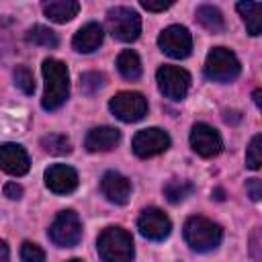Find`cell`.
I'll return each mask as SVG.
<instances>
[{"label": "cell", "mask_w": 262, "mask_h": 262, "mask_svg": "<svg viewBox=\"0 0 262 262\" xmlns=\"http://www.w3.org/2000/svg\"><path fill=\"white\" fill-rule=\"evenodd\" d=\"M43 80H45V90L41 98V106L45 111H57L70 96V72L68 66L55 57H45L43 66Z\"/></svg>", "instance_id": "1"}, {"label": "cell", "mask_w": 262, "mask_h": 262, "mask_svg": "<svg viewBox=\"0 0 262 262\" xmlns=\"http://www.w3.org/2000/svg\"><path fill=\"white\" fill-rule=\"evenodd\" d=\"M96 252L102 262H133V237L127 229L119 225H108L100 231L96 239Z\"/></svg>", "instance_id": "2"}, {"label": "cell", "mask_w": 262, "mask_h": 262, "mask_svg": "<svg viewBox=\"0 0 262 262\" xmlns=\"http://www.w3.org/2000/svg\"><path fill=\"white\" fill-rule=\"evenodd\" d=\"M182 235H184V242L190 246V250L203 254V252H213L221 244L223 229L221 225H217L215 221L203 215H192L184 221Z\"/></svg>", "instance_id": "3"}, {"label": "cell", "mask_w": 262, "mask_h": 262, "mask_svg": "<svg viewBox=\"0 0 262 262\" xmlns=\"http://www.w3.org/2000/svg\"><path fill=\"white\" fill-rule=\"evenodd\" d=\"M242 72L239 59L227 47H213L205 59V76L217 84L233 82Z\"/></svg>", "instance_id": "4"}, {"label": "cell", "mask_w": 262, "mask_h": 262, "mask_svg": "<svg viewBox=\"0 0 262 262\" xmlns=\"http://www.w3.org/2000/svg\"><path fill=\"white\" fill-rule=\"evenodd\" d=\"M108 33L121 43H133L141 33V18L129 6H115L106 12Z\"/></svg>", "instance_id": "5"}, {"label": "cell", "mask_w": 262, "mask_h": 262, "mask_svg": "<svg viewBox=\"0 0 262 262\" xmlns=\"http://www.w3.org/2000/svg\"><path fill=\"white\" fill-rule=\"evenodd\" d=\"M49 239L57 246V248H74L80 244L82 239V221L78 217V213H74L72 209L59 211L53 219V223L47 229Z\"/></svg>", "instance_id": "6"}, {"label": "cell", "mask_w": 262, "mask_h": 262, "mask_svg": "<svg viewBox=\"0 0 262 262\" xmlns=\"http://www.w3.org/2000/svg\"><path fill=\"white\" fill-rule=\"evenodd\" d=\"M111 113L123 123H137L147 115V98L141 92L123 90L108 100Z\"/></svg>", "instance_id": "7"}, {"label": "cell", "mask_w": 262, "mask_h": 262, "mask_svg": "<svg viewBox=\"0 0 262 262\" xmlns=\"http://www.w3.org/2000/svg\"><path fill=\"white\" fill-rule=\"evenodd\" d=\"M158 47L172 59H184L192 51V35L182 25H170L160 33Z\"/></svg>", "instance_id": "8"}, {"label": "cell", "mask_w": 262, "mask_h": 262, "mask_svg": "<svg viewBox=\"0 0 262 262\" xmlns=\"http://www.w3.org/2000/svg\"><path fill=\"white\" fill-rule=\"evenodd\" d=\"M160 92L170 100H182L190 88V74L178 66H162L156 72Z\"/></svg>", "instance_id": "9"}, {"label": "cell", "mask_w": 262, "mask_h": 262, "mask_svg": "<svg viewBox=\"0 0 262 262\" xmlns=\"http://www.w3.org/2000/svg\"><path fill=\"white\" fill-rule=\"evenodd\" d=\"M170 147V135L160 127H147L135 133L131 149L137 158H154Z\"/></svg>", "instance_id": "10"}, {"label": "cell", "mask_w": 262, "mask_h": 262, "mask_svg": "<svg viewBox=\"0 0 262 262\" xmlns=\"http://www.w3.org/2000/svg\"><path fill=\"white\" fill-rule=\"evenodd\" d=\"M137 229L145 239L151 242H162L170 235L172 231V223L168 219V215L158 209V207H147L141 211V215L137 217Z\"/></svg>", "instance_id": "11"}, {"label": "cell", "mask_w": 262, "mask_h": 262, "mask_svg": "<svg viewBox=\"0 0 262 262\" xmlns=\"http://www.w3.org/2000/svg\"><path fill=\"white\" fill-rule=\"evenodd\" d=\"M190 147L201 158H213L223 149L221 135L207 123H194L190 129Z\"/></svg>", "instance_id": "12"}, {"label": "cell", "mask_w": 262, "mask_h": 262, "mask_svg": "<svg viewBox=\"0 0 262 262\" xmlns=\"http://www.w3.org/2000/svg\"><path fill=\"white\" fill-rule=\"evenodd\" d=\"M45 186L55 194H70L78 188V172L66 164H53L43 174Z\"/></svg>", "instance_id": "13"}, {"label": "cell", "mask_w": 262, "mask_h": 262, "mask_svg": "<svg viewBox=\"0 0 262 262\" xmlns=\"http://www.w3.org/2000/svg\"><path fill=\"white\" fill-rule=\"evenodd\" d=\"M100 192L108 203L127 205L131 199V180L125 178L121 172L108 170L100 178Z\"/></svg>", "instance_id": "14"}, {"label": "cell", "mask_w": 262, "mask_h": 262, "mask_svg": "<svg viewBox=\"0 0 262 262\" xmlns=\"http://www.w3.org/2000/svg\"><path fill=\"white\" fill-rule=\"evenodd\" d=\"M31 168L29 154L18 143H2L0 145V170L10 176H23Z\"/></svg>", "instance_id": "15"}, {"label": "cell", "mask_w": 262, "mask_h": 262, "mask_svg": "<svg viewBox=\"0 0 262 262\" xmlns=\"http://www.w3.org/2000/svg\"><path fill=\"white\" fill-rule=\"evenodd\" d=\"M121 141V133L115 127L102 125V127H94L88 131L86 139H84V147L92 154L96 151H111L113 147H117V143Z\"/></svg>", "instance_id": "16"}, {"label": "cell", "mask_w": 262, "mask_h": 262, "mask_svg": "<svg viewBox=\"0 0 262 262\" xmlns=\"http://www.w3.org/2000/svg\"><path fill=\"white\" fill-rule=\"evenodd\" d=\"M104 39V31H102V25L98 23H86L84 27H80L72 39V47L78 51V53H92L100 47Z\"/></svg>", "instance_id": "17"}, {"label": "cell", "mask_w": 262, "mask_h": 262, "mask_svg": "<svg viewBox=\"0 0 262 262\" xmlns=\"http://www.w3.org/2000/svg\"><path fill=\"white\" fill-rule=\"evenodd\" d=\"M80 10V4L76 0H49V2H43V12L49 20L53 23H70Z\"/></svg>", "instance_id": "18"}, {"label": "cell", "mask_w": 262, "mask_h": 262, "mask_svg": "<svg viewBox=\"0 0 262 262\" xmlns=\"http://www.w3.org/2000/svg\"><path fill=\"white\" fill-rule=\"evenodd\" d=\"M237 12L242 14V20L252 37H258L262 31V4L260 2H237Z\"/></svg>", "instance_id": "19"}, {"label": "cell", "mask_w": 262, "mask_h": 262, "mask_svg": "<svg viewBox=\"0 0 262 262\" xmlns=\"http://www.w3.org/2000/svg\"><path fill=\"white\" fill-rule=\"evenodd\" d=\"M196 20L211 33H221L225 29V20H223V14L217 6H211V4H201L196 8Z\"/></svg>", "instance_id": "20"}, {"label": "cell", "mask_w": 262, "mask_h": 262, "mask_svg": "<svg viewBox=\"0 0 262 262\" xmlns=\"http://www.w3.org/2000/svg\"><path fill=\"white\" fill-rule=\"evenodd\" d=\"M117 70L125 80H137L141 76V59L135 51L125 49L117 57Z\"/></svg>", "instance_id": "21"}, {"label": "cell", "mask_w": 262, "mask_h": 262, "mask_svg": "<svg viewBox=\"0 0 262 262\" xmlns=\"http://www.w3.org/2000/svg\"><path fill=\"white\" fill-rule=\"evenodd\" d=\"M27 41L33 43V45L49 47V49H55L57 43H59L57 35H55L49 27H45V25H35V27H31L29 33H27Z\"/></svg>", "instance_id": "22"}, {"label": "cell", "mask_w": 262, "mask_h": 262, "mask_svg": "<svg viewBox=\"0 0 262 262\" xmlns=\"http://www.w3.org/2000/svg\"><path fill=\"white\" fill-rule=\"evenodd\" d=\"M192 190H194V184L188 180H170L164 186V196L168 199V203L176 205V203H182L186 196H190Z\"/></svg>", "instance_id": "23"}, {"label": "cell", "mask_w": 262, "mask_h": 262, "mask_svg": "<svg viewBox=\"0 0 262 262\" xmlns=\"http://www.w3.org/2000/svg\"><path fill=\"white\" fill-rule=\"evenodd\" d=\"M41 147H43L47 154H53V156H66V154L72 151V141H70L66 135L51 133V135L41 137Z\"/></svg>", "instance_id": "24"}, {"label": "cell", "mask_w": 262, "mask_h": 262, "mask_svg": "<svg viewBox=\"0 0 262 262\" xmlns=\"http://www.w3.org/2000/svg\"><path fill=\"white\" fill-rule=\"evenodd\" d=\"M12 78H14V84L20 92H25V94L35 92V78H33V72L27 66H16L14 72H12Z\"/></svg>", "instance_id": "25"}, {"label": "cell", "mask_w": 262, "mask_h": 262, "mask_svg": "<svg viewBox=\"0 0 262 262\" xmlns=\"http://www.w3.org/2000/svg\"><path fill=\"white\" fill-rule=\"evenodd\" d=\"M262 164V135H254L246 149V166L250 170H258Z\"/></svg>", "instance_id": "26"}, {"label": "cell", "mask_w": 262, "mask_h": 262, "mask_svg": "<svg viewBox=\"0 0 262 262\" xmlns=\"http://www.w3.org/2000/svg\"><path fill=\"white\" fill-rule=\"evenodd\" d=\"M80 86H82L84 94H94L104 86V76L98 72H86L80 78Z\"/></svg>", "instance_id": "27"}, {"label": "cell", "mask_w": 262, "mask_h": 262, "mask_svg": "<svg viewBox=\"0 0 262 262\" xmlns=\"http://www.w3.org/2000/svg\"><path fill=\"white\" fill-rule=\"evenodd\" d=\"M20 260L23 262H45V252L41 250V246H37L33 242H23Z\"/></svg>", "instance_id": "28"}, {"label": "cell", "mask_w": 262, "mask_h": 262, "mask_svg": "<svg viewBox=\"0 0 262 262\" xmlns=\"http://www.w3.org/2000/svg\"><path fill=\"white\" fill-rule=\"evenodd\" d=\"M172 4H174L172 0H141V6L145 10H149V12H164Z\"/></svg>", "instance_id": "29"}, {"label": "cell", "mask_w": 262, "mask_h": 262, "mask_svg": "<svg viewBox=\"0 0 262 262\" xmlns=\"http://www.w3.org/2000/svg\"><path fill=\"white\" fill-rule=\"evenodd\" d=\"M246 190H248L252 201H260V196H262V182L258 178H250L246 182Z\"/></svg>", "instance_id": "30"}, {"label": "cell", "mask_w": 262, "mask_h": 262, "mask_svg": "<svg viewBox=\"0 0 262 262\" xmlns=\"http://www.w3.org/2000/svg\"><path fill=\"white\" fill-rule=\"evenodd\" d=\"M4 196L10 201H18L23 196V186L16 182H6L4 184Z\"/></svg>", "instance_id": "31"}, {"label": "cell", "mask_w": 262, "mask_h": 262, "mask_svg": "<svg viewBox=\"0 0 262 262\" xmlns=\"http://www.w3.org/2000/svg\"><path fill=\"white\" fill-rule=\"evenodd\" d=\"M10 258V250H8V244L4 239H0V262H8Z\"/></svg>", "instance_id": "32"}, {"label": "cell", "mask_w": 262, "mask_h": 262, "mask_svg": "<svg viewBox=\"0 0 262 262\" xmlns=\"http://www.w3.org/2000/svg\"><path fill=\"white\" fill-rule=\"evenodd\" d=\"M213 199H215V201H223V199H225L223 188H215V190H213Z\"/></svg>", "instance_id": "33"}, {"label": "cell", "mask_w": 262, "mask_h": 262, "mask_svg": "<svg viewBox=\"0 0 262 262\" xmlns=\"http://www.w3.org/2000/svg\"><path fill=\"white\" fill-rule=\"evenodd\" d=\"M254 102L256 106H260V90H254Z\"/></svg>", "instance_id": "34"}, {"label": "cell", "mask_w": 262, "mask_h": 262, "mask_svg": "<svg viewBox=\"0 0 262 262\" xmlns=\"http://www.w3.org/2000/svg\"><path fill=\"white\" fill-rule=\"evenodd\" d=\"M68 262H84L82 258H72V260H68Z\"/></svg>", "instance_id": "35"}]
</instances>
